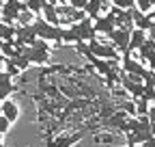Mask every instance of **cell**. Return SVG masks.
I'll use <instances>...</instances> for the list:
<instances>
[{
	"label": "cell",
	"instance_id": "1",
	"mask_svg": "<svg viewBox=\"0 0 155 147\" xmlns=\"http://www.w3.org/2000/svg\"><path fill=\"white\" fill-rule=\"evenodd\" d=\"M32 28H35L37 39H45V41H50V43H52V41H54V43H61V39H63V26H54V24L45 22L41 15L35 17Z\"/></svg>",
	"mask_w": 155,
	"mask_h": 147
},
{
	"label": "cell",
	"instance_id": "2",
	"mask_svg": "<svg viewBox=\"0 0 155 147\" xmlns=\"http://www.w3.org/2000/svg\"><path fill=\"white\" fill-rule=\"evenodd\" d=\"M67 28L73 30L78 43H80V41H86V43H88V41H93V39L99 37V35L95 32V26H93V20H91V17H84V20L75 22V24H71V26H67Z\"/></svg>",
	"mask_w": 155,
	"mask_h": 147
},
{
	"label": "cell",
	"instance_id": "3",
	"mask_svg": "<svg viewBox=\"0 0 155 147\" xmlns=\"http://www.w3.org/2000/svg\"><path fill=\"white\" fill-rule=\"evenodd\" d=\"M88 48L93 50V54L97 59H106V61H119L121 59L119 56V50H116L112 43H104L99 37L93 39V41H88Z\"/></svg>",
	"mask_w": 155,
	"mask_h": 147
},
{
	"label": "cell",
	"instance_id": "4",
	"mask_svg": "<svg viewBox=\"0 0 155 147\" xmlns=\"http://www.w3.org/2000/svg\"><path fill=\"white\" fill-rule=\"evenodd\" d=\"M129 35H131V30H127V28H114V30L108 35V39L112 41V46H114L116 50H121L123 56H131V54H129ZM123 56H121V59H123Z\"/></svg>",
	"mask_w": 155,
	"mask_h": 147
},
{
	"label": "cell",
	"instance_id": "5",
	"mask_svg": "<svg viewBox=\"0 0 155 147\" xmlns=\"http://www.w3.org/2000/svg\"><path fill=\"white\" fill-rule=\"evenodd\" d=\"M93 26H95V32L97 35H110L116 26H114V15L108 11V13H101L99 17H97V20H93Z\"/></svg>",
	"mask_w": 155,
	"mask_h": 147
},
{
	"label": "cell",
	"instance_id": "6",
	"mask_svg": "<svg viewBox=\"0 0 155 147\" xmlns=\"http://www.w3.org/2000/svg\"><path fill=\"white\" fill-rule=\"evenodd\" d=\"M22 54H24L30 63H35V65H45V63L50 61V52L39 50V48H35V46H24V48H22Z\"/></svg>",
	"mask_w": 155,
	"mask_h": 147
},
{
	"label": "cell",
	"instance_id": "7",
	"mask_svg": "<svg viewBox=\"0 0 155 147\" xmlns=\"http://www.w3.org/2000/svg\"><path fill=\"white\" fill-rule=\"evenodd\" d=\"M138 61L147 63L149 67L155 63V41H153V39H147V41L138 48Z\"/></svg>",
	"mask_w": 155,
	"mask_h": 147
},
{
	"label": "cell",
	"instance_id": "8",
	"mask_svg": "<svg viewBox=\"0 0 155 147\" xmlns=\"http://www.w3.org/2000/svg\"><path fill=\"white\" fill-rule=\"evenodd\" d=\"M84 136V132H73V134H58L52 143H50V147H71L73 143H78Z\"/></svg>",
	"mask_w": 155,
	"mask_h": 147
},
{
	"label": "cell",
	"instance_id": "9",
	"mask_svg": "<svg viewBox=\"0 0 155 147\" xmlns=\"http://www.w3.org/2000/svg\"><path fill=\"white\" fill-rule=\"evenodd\" d=\"M149 39V35H147V30H140V28H134L131 30V35H129V54H134V52H138V48L144 43Z\"/></svg>",
	"mask_w": 155,
	"mask_h": 147
},
{
	"label": "cell",
	"instance_id": "10",
	"mask_svg": "<svg viewBox=\"0 0 155 147\" xmlns=\"http://www.w3.org/2000/svg\"><path fill=\"white\" fill-rule=\"evenodd\" d=\"M15 91V84H13V76L7 71L0 74V100H7L11 93Z\"/></svg>",
	"mask_w": 155,
	"mask_h": 147
},
{
	"label": "cell",
	"instance_id": "11",
	"mask_svg": "<svg viewBox=\"0 0 155 147\" xmlns=\"http://www.w3.org/2000/svg\"><path fill=\"white\" fill-rule=\"evenodd\" d=\"M0 110H2V117H7L11 123H15V121H17V117H19V108H17V104H15V102H11L9 97H7V100H2V104H0Z\"/></svg>",
	"mask_w": 155,
	"mask_h": 147
},
{
	"label": "cell",
	"instance_id": "12",
	"mask_svg": "<svg viewBox=\"0 0 155 147\" xmlns=\"http://www.w3.org/2000/svg\"><path fill=\"white\" fill-rule=\"evenodd\" d=\"M131 17H134V26L136 28H140V30H149L151 26H153V20L147 15V13H142V11H138V9H131Z\"/></svg>",
	"mask_w": 155,
	"mask_h": 147
},
{
	"label": "cell",
	"instance_id": "13",
	"mask_svg": "<svg viewBox=\"0 0 155 147\" xmlns=\"http://www.w3.org/2000/svg\"><path fill=\"white\" fill-rule=\"evenodd\" d=\"M41 17H43L45 22H50V24L58 26V13H56V5L45 2V5H43V11H41Z\"/></svg>",
	"mask_w": 155,
	"mask_h": 147
},
{
	"label": "cell",
	"instance_id": "14",
	"mask_svg": "<svg viewBox=\"0 0 155 147\" xmlns=\"http://www.w3.org/2000/svg\"><path fill=\"white\" fill-rule=\"evenodd\" d=\"M0 41H15V24H5L0 22Z\"/></svg>",
	"mask_w": 155,
	"mask_h": 147
},
{
	"label": "cell",
	"instance_id": "15",
	"mask_svg": "<svg viewBox=\"0 0 155 147\" xmlns=\"http://www.w3.org/2000/svg\"><path fill=\"white\" fill-rule=\"evenodd\" d=\"M134 104H136V115H140V117H144V115L149 113V108H151V102H147V100H142V97L134 100Z\"/></svg>",
	"mask_w": 155,
	"mask_h": 147
},
{
	"label": "cell",
	"instance_id": "16",
	"mask_svg": "<svg viewBox=\"0 0 155 147\" xmlns=\"http://www.w3.org/2000/svg\"><path fill=\"white\" fill-rule=\"evenodd\" d=\"M45 2H48V0H26V7H28V11H32L35 15H41Z\"/></svg>",
	"mask_w": 155,
	"mask_h": 147
},
{
	"label": "cell",
	"instance_id": "17",
	"mask_svg": "<svg viewBox=\"0 0 155 147\" xmlns=\"http://www.w3.org/2000/svg\"><path fill=\"white\" fill-rule=\"evenodd\" d=\"M11 61L15 63V67H17L19 71H26V69L30 67V61H28V59L24 56V54H22V52H19V54H17V56H13Z\"/></svg>",
	"mask_w": 155,
	"mask_h": 147
},
{
	"label": "cell",
	"instance_id": "18",
	"mask_svg": "<svg viewBox=\"0 0 155 147\" xmlns=\"http://www.w3.org/2000/svg\"><path fill=\"white\" fill-rule=\"evenodd\" d=\"M75 50L80 52V54H82V56H84L88 63H91V59L95 56V54H93V50L88 48V43H86V41H80V43H75Z\"/></svg>",
	"mask_w": 155,
	"mask_h": 147
},
{
	"label": "cell",
	"instance_id": "19",
	"mask_svg": "<svg viewBox=\"0 0 155 147\" xmlns=\"http://www.w3.org/2000/svg\"><path fill=\"white\" fill-rule=\"evenodd\" d=\"M35 17H37V15H35L32 11L26 9V11H22V13L17 15V22L22 24V26H26V24H32V22H35Z\"/></svg>",
	"mask_w": 155,
	"mask_h": 147
},
{
	"label": "cell",
	"instance_id": "20",
	"mask_svg": "<svg viewBox=\"0 0 155 147\" xmlns=\"http://www.w3.org/2000/svg\"><path fill=\"white\" fill-rule=\"evenodd\" d=\"M153 7H155V0H136V9L142 13H149Z\"/></svg>",
	"mask_w": 155,
	"mask_h": 147
},
{
	"label": "cell",
	"instance_id": "21",
	"mask_svg": "<svg viewBox=\"0 0 155 147\" xmlns=\"http://www.w3.org/2000/svg\"><path fill=\"white\" fill-rule=\"evenodd\" d=\"M112 7H119V9H134L136 7V0H112Z\"/></svg>",
	"mask_w": 155,
	"mask_h": 147
},
{
	"label": "cell",
	"instance_id": "22",
	"mask_svg": "<svg viewBox=\"0 0 155 147\" xmlns=\"http://www.w3.org/2000/svg\"><path fill=\"white\" fill-rule=\"evenodd\" d=\"M5 71L11 74V76H17V74H19V69L15 67V63H13L11 59H5Z\"/></svg>",
	"mask_w": 155,
	"mask_h": 147
},
{
	"label": "cell",
	"instance_id": "23",
	"mask_svg": "<svg viewBox=\"0 0 155 147\" xmlns=\"http://www.w3.org/2000/svg\"><path fill=\"white\" fill-rule=\"evenodd\" d=\"M9 130H11V121H9L7 117H2V115H0V134L5 136Z\"/></svg>",
	"mask_w": 155,
	"mask_h": 147
},
{
	"label": "cell",
	"instance_id": "24",
	"mask_svg": "<svg viewBox=\"0 0 155 147\" xmlns=\"http://www.w3.org/2000/svg\"><path fill=\"white\" fill-rule=\"evenodd\" d=\"M67 2H69L71 7H75V9H84L88 0H67Z\"/></svg>",
	"mask_w": 155,
	"mask_h": 147
},
{
	"label": "cell",
	"instance_id": "25",
	"mask_svg": "<svg viewBox=\"0 0 155 147\" xmlns=\"http://www.w3.org/2000/svg\"><path fill=\"white\" fill-rule=\"evenodd\" d=\"M147 117H149V121H151V123H155V106H151V108H149Z\"/></svg>",
	"mask_w": 155,
	"mask_h": 147
},
{
	"label": "cell",
	"instance_id": "26",
	"mask_svg": "<svg viewBox=\"0 0 155 147\" xmlns=\"http://www.w3.org/2000/svg\"><path fill=\"white\" fill-rule=\"evenodd\" d=\"M142 147H155V136H151V138H149V141H147Z\"/></svg>",
	"mask_w": 155,
	"mask_h": 147
},
{
	"label": "cell",
	"instance_id": "27",
	"mask_svg": "<svg viewBox=\"0 0 155 147\" xmlns=\"http://www.w3.org/2000/svg\"><path fill=\"white\" fill-rule=\"evenodd\" d=\"M2 71H5V56L0 54V74H2Z\"/></svg>",
	"mask_w": 155,
	"mask_h": 147
},
{
	"label": "cell",
	"instance_id": "28",
	"mask_svg": "<svg viewBox=\"0 0 155 147\" xmlns=\"http://www.w3.org/2000/svg\"><path fill=\"white\" fill-rule=\"evenodd\" d=\"M2 5H5V0H0V7H2Z\"/></svg>",
	"mask_w": 155,
	"mask_h": 147
},
{
	"label": "cell",
	"instance_id": "29",
	"mask_svg": "<svg viewBox=\"0 0 155 147\" xmlns=\"http://www.w3.org/2000/svg\"><path fill=\"white\" fill-rule=\"evenodd\" d=\"M0 115H2V110H0Z\"/></svg>",
	"mask_w": 155,
	"mask_h": 147
},
{
	"label": "cell",
	"instance_id": "30",
	"mask_svg": "<svg viewBox=\"0 0 155 147\" xmlns=\"http://www.w3.org/2000/svg\"><path fill=\"white\" fill-rule=\"evenodd\" d=\"M24 2H26V0H24Z\"/></svg>",
	"mask_w": 155,
	"mask_h": 147
}]
</instances>
